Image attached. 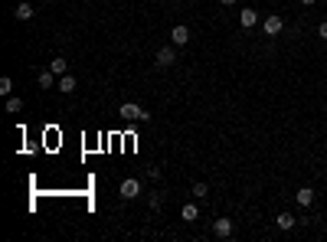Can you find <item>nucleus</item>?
Instances as JSON below:
<instances>
[{
  "label": "nucleus",
  "mask_w": 327,
  "mask_h": 242,
  "mask_svg": "<svg viewBox=\"0 0 327 242\" xmlns=\"http://www.w3.org/2000/svg\"><path fill=\"white\" fill-rule=\"evenodd\" d=\"M295 223H298V219L295 216H291V213H278V216H275V226H278V229H282V232H291V229H295Z\"/></svg>",
  "instance_id": "7"
},
{
  "label": "nucleus",
  "mask_w": 327,
  "mask_h": 242,
  "mask_svg": "<svg viewBox=\"0 0 327 242\" xmlns=\"http://www.w3.org/2000/svg\"><path fill=\"white\" fill-rule=\"evenodd\" d=\"M301 4H304V7H314V4H317V0H301Z\"/></svg>",
  "instance_id": "20"
},
{
  "label": "nucleus",
  "mask_w": 327,
  "mask_h": 242,
  "mask_svg": "<svg viewBox=\"0 0 327 242\" xmlns=\"http://www.w3.org/2000/svg\"><path fill=\"white\" fill-rule=\"evenodd\" d=\"M33 13H36V10H33L30 4H17V7H13V17H17V20H33Z\"/></svg>",
  "instance_id": "13"
},
{
  "label": "nucleus",
  "mask_w": 327,
  "mask_h": 242,
  "mask_svg": "<svg viewBox=\"0 0 327 242\" xmlns=\"http://www.w3.org/2000/svg\"><path fill=\"white\" fill-rule=\"evenodd\" d=\"M317 36H321L324 43H327V20H321V23H317Z\"/></svg>",
  "instance_id": "18"
},
{
  "label": "nucleus",
  "mask_w": 327,
  "mask_h": 242,
  "mask_svg": "<svg viewBox=\"0 0 327 242\" xmlns=\"http://www.w3.org/2000/svg\"><path fill=\"white\" fill-rule=\"evenodd\" d=\"M170 39H173V46H186V43H190V30H186L183 23H177L170 30Z\"/></svg>",
  "instance_id": "6"
},
{
  "label": "nucleus",
  "mask_w": 327,
  "mask_h": 242,
  "mask_svg": "<svg viewBox=\"0 0 327 242\" xmlns=\"http://www.w3.org/2000/svg\"><path fill=\"white\" fill-rule=\"evenodd\" d=\"M262 30H265V36H278V33L285 30V20L278 17V13H272V17L262 20Z\"/></svg>",
  "instance_id": "3"
},
{
  "label": "nucleus",
  "mask_w": 327,
  "mask_h": 242,
  "mask_svg": "<svg viewBox=\"0 0 327 242\" xmlns=\"http://www.w3.org/2000/svg\"><path fill=\"white\" fill-rule=\"evenodd\" d=\"M121 197H124V200H134V197H141V180L128 177V180L121 183Z\"/></svg>",
  "instance_id": "5"
},
{
  "label": "nucleus",
  "mask_w": 327,
  "mask_h": 242,
  "mask_svg": "<svg viewBox=\"0 0 327 242\" xmlns=\"http://www.w3.org/2000/svg\"><path fill=\"white\" fill-rule=\"evenodd\" d=\"M255 20H259V13H255V10H239V26H242V30H252Z\"/></svg>",
  "instance_id": "9"
},
{
  "label": "nucleus",
  "mask_w": 327,
  "mask_h": 242,
  "mask_svg": "<svg viewBox=\"0 0 327 242\" xmlns=\"http://www.w3.org/2000/svg\"><path fill=\"white\" fill-rule=\"evenodd\" d=\"M173 62H177V50H173V46L157 50V56H154V66H157V69H170Z\"/></svg>",
  "instance_id": "1"
},
{
  "label": "nucleus",
  "mask_w": 327,
  "mask_h": 242,
  "mask_svg": "<svg viewBox=\"0 0 327 242\" xmlns=\"http://www.w3.org/2000/svg\"><path fill=\"white\" fill-rule=\"evenodd\" d=\"M180 219H183V223H197V219H200V210H197V203H186L183 210H180Z\"/></svg>",
  "instance_id": "11"
},
{
  "label": "nucleus",
  "mask_w": 327,
  "mask_h": 242,
  "mask_svg": "<svg viewBox=\"0 0 327 242\" xmlns=\"http://www.w3.org/2000/svg\"><path fill=\"white\" fill-rule=\"evenodd\" d=\"M50 69H53V72H56V75H66V72H69V62H66V59H62V56H56V59L50 62Z\"/></svg>",
  "instance_id": "14"
},
{
  "label": "nucleus",
  "mask_w": 327,
  "mask_h": 242,
  "mask_svg": "<svg viewBox=\"0 0 327 242\" xmlns=\"http://www.w3.org/2000/svg\"><path fill=\"white\" fill-rule=\"evenodd\" d=\"M232 232H236L232 219H216V223H213V236H216V239H229Z\"/></svg>",
  "instance_id": "4"
},
{
  "label": "nucleus",
  "mask_w": 327,
  "mask_h": 242,
  "mask_svg": "<svg viewBox=\"0 0 327 242\" xmlns=\"http://www.w3.org/2000/svg\"><path fill=\"white\" fill-rule=\"evenodd\" d=\"M121 115H124V118H131V121H144V118H151V115L144 112L137 102H124V105H121Z\"/></svg>",
  "instance_id": "2"
},
{
  "label": "nucleus",
  "mask_w": 327,
  "mask_h": 242,
  "mask_svg": "<svg viewBox=\"0 0 327 242\" xmlns=\"http://www.w3.org/2000/svg\"><path fill=\"white\" fill-rule=\"evenodd\" d=\"M10 92H13V79L4 75V79H0V95H10Z\"/></svg>",
  "instance_id": "17"
},
{
  "label": "nucleus",
  "mask_w": 327,
  "mask_h": 242,
  "mask_svg": "<svg viewBox=\"0 0 327 242\" xmlns=\"http://www.w3.org/2000/svg\"><path fill=\"white\" fill-rule=\"evenodd\" d=\"M23 108V99H17V95H7V112H20Z\"/></svg>",
  "instance_id": "15"
},
{
  "label": "nucleus",
  "mask_w": 327,
  "mask_h": 242,
  "mask_svg": "<svg viewBox=\"0 0 327 242\" xmlns=\"http://www.w3.org/2000/svg\"><path fill=\"white\" fill-rule=\"evenodd\" d=\"M193 197H197V200H206V193H210V186H206V183H193Z\"/></svg>",
  "instance_id": "16"
},
{
  "label": "nucleus",
  "mask_w": 327,
  "mask_h": 242,
  "mask_svg": "<svg viewBox=\"0 0 327 242\" xmlns=\"http://www.w3.org/2000/svg\"><path fill=\"white\" fill-rule=\"evenodd\" d=\"M39 85H43V88H53V85H59V75H56L53 69H43V72H39Z\"/></svg>",
  "instance_id": "12"
},
{
  "label": "nucleus",
  "mask_w": 327,
  "mask_h": 242,
  "mask_svg": "<svg viewBox=\"0 0 327 242\" xmlns=\"http://www.w3.org/2000/svg\"><path fill=\"white\" fill-rule=\"evenodd\" d=\"M295 200H298V203L304 206V210H308V206L314 203V190H311V186H301V190L295 193Z\"/></svg>",
  "instance_id": "10"
},
{
  "label": "nucleus",
  "mask_w": 327,
  "mask_h": 242,
  "mask_svg": "<svg viewBox=\"0 0 327 242\" xmlns=\"http://www.w3.org/2000/svg\"><path fill=\"white\" fill-rule=\"evenodd\" d=\"M75 88H79V82H75V75H59V92H66V95H72Z\"/></svg>",
  "instance_id": "8"
},
{
  "label": "nucleus",
  "mask_w": 327,
  "mask_h": 242,
  "mask_svg": "<svg viewBox=\"0 0 327 242\" xmlns=\"http://www.w3.org/2000/svg\"><path fill=\"white\" fill-rule=\"evenodd\" d=\"M173 4H183V0H173Z\"/></svg>",
  "instance_id": "21"
},
{
  "label": "nucleus",
  "mask_w": 327,
  "mask_h": 242,
  "mask_svg": "<svg viewBox=\"0 0 327 242\" xmlns=\"http://www.w3.org/2000/svg\"><path fill=\"white\" fill-rule=\"evenodd\" d=\"M219 4H222V7H236V4H239V0H219Z\"/></svg>",
  "instance_id": "19"
}]
</instances>
